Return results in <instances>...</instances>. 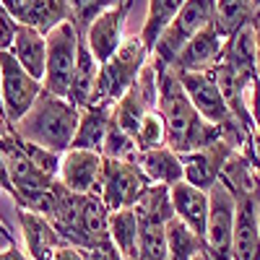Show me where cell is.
I'll return each mask as SVG.
<instances>
[{
    "label": "cell",
    "instance_id": "obj_42",
    "mask_svg": "<svg viewBox=\"0 0 260 260\" xmlns=\"http://www.w3.org/2000/svg\"><path fill=\"white\" fill-rule=\"evenodd\" d=\"M255 203H257V229H260V187L255 192Z\"/></svg>",
    "mask_w": 260,
    "mask_h": 260
},
{
    "label": "cell",
    "instance_id": "obj_11",
    "mask_svg": "<svg viewBox=\"0 0 260 260\" xmlns=\"http://www.w3.org/2000/svg\"><path fill=\"white\" fill-rule=\"evenodd\" d=\"M104 177V156L96 151L71 148L62 154L57 182L76 195H99Z\"/></svg>",
    "mask_w": 260,
    "mask_h": 260
},
{
    "label": "cell",
    "instance_id": "obj_6",
    "mask_svg": "<svg viewBox=\"0 0 260 260\" xmlns=\"http://www.w3.org/2000/svg\"><path fill=\"white\" fill-rule=\"evenodd\" d=\"M213 16H216V0H185L182 11L175 16V21L167 26V31L156 42L151 60L172 68L187 42L213 24Z\"/></svg>",
    "mask_w": 260,
    "mask_h": 260
},
{
    "label": "cell",
    "instance_id": "obj_27",
    "mask_svg": "<svg viewBox=\"0 0 260 260\" xmlns=\"http://www.w3.org/2000/svg\"><path fill=\"white\" fill-rule=\"evenodd\" d=\"M167 245H169L172 260H192L198 252L206 250L203 237L198 232H192L185 221H180L177 216L167 224Z\"/></svg>",
    "mask_w": 260,
    "mask_h": 260
},
{
    "label": "cell",
    "instance_id": "obj_4",
    "mask_svg": "<svg viewBox=\"0 0 260 260\" xmlns=\"http://www.w3.org/2000/svg\"><path fill=\"white\" fill-rule=\"evenodd\" d=\"M148 62H151V50L143 45V39L141 37H127L122 42V47L102 65L94 104L120 102L130 89H133V83L138 81L141 71Z\"/></svg>",
    "mask_w": 260,
    "mask_h": 260
},
{
    "label": "cell",
    "instance_id": "obj_36",
    "mask_svg": "<svg viewBox=\"0 0 260 260\" xmlns=\"http://www.w3.org/2000/svg\"><path fill=\"white\" fill-rule=\"evenodd\" d=\"M52 260H86V255H83V250H78V247H73V245H62V247L55 252Z\"/></svg>",
    "mask_w": 260,
    "mask_h": 260
},
{
    "label": "cell",
    "instance_id": "obj_37",
    "mask_svg": "<svg viewBox=\"0 0 260 260\" xmlns=\"http://www.w3.org/2000/svg\"><path fill=\"white\" fill-rule=\"evenodd\" d=\"M250 29H252V37H255V47H257V68H260V8H255V13H252Z\"/></svg>",
    "mask_w": 260,
    "mask_h": 260
},
{
    "label": "cell",
    "instance_id": "obj_12",
    "mask_svg": "<svg viewBox=\"0 0 260 260\" xmlns=\"http://www.w3.org/2000/svg\"><path fill=\"white\" fill-rule=\"evenodd\" d=\"M177 78H180L185 94L190 96L192 107L198 110V115L203 120H208L216 127H224L234 120V115L229 112L226 99L219 89V83H216L213 73H177Z\"/></svg>",
    "mask_w": 260,
    "mask_h": 260
},
{
    "label": "cell",
    "instance_id": "obj_21",
    "mask_svg": "<svg viewBox=\"0 0 260 260\" xmlns=\"http://www.w3.org/2000/svg\"><path fill=\"white\" fill-rule=\"evenodd\" d=\"M110 240L122 260H138L141 252V221L136 208L110 211Z\"/></svg>",
    "mask_w": 260,
    "mask_h": 260
},
{
    "label": "cell",
    "instance_id": "obj_14",
    "mask_svg": "<svg viewBox=\"0 0 260 260\" xmlns=\"http://www.w3.org/2000/svg\"><path fill=\"white\" fill-rule=\"evenodd\" d=\"M130 6H133V0H127V3L112 8L102 13L94 24L89 26V31H86V47H89V52L104 65L107 60H110L120 47L122 42L127 39L125 37V21H127V13H130Z\"/></svg>",
    "mask_w": 260,
    "mask_h": 260
},
{
    "label": "cell",
    "instance_id": "obj_33",
    "mask_svg": "<svg viewBox=\"0 0 260 260\" xmlns=\"http://www.w3.org/2000/svg\"><path fill=\"white\" fill-rule=\"evenodd\" d=\"M16 31H18V24L0 8V50H11L13 39H16Z\"/></svg>",
    "mask_w": 260,
    "mask_h": 260
},
{
    "label": "cell",
    "instance_id": "obj_45",
    "mask_svg": "<svg viewBox=\"0 0 260 260\" xmlns=\"http://www.w3.org/2000/svg\"><path fill=\"white\" fill-rule=\"evenodd\" d=\"M257 78H260V68H257Z\"/></svg>",
    "mask_w": 260,
    "mask_h": 260
},
{
    "label": "cell",
    "instance_id": "obj_2",
    "mask_svg": "<svg viewBox=\"0 0 260 260\" xmlns=\"http://www.w3.org/2000/svg\"><path fill=\"white\" fill-rule=\"evenodd\" d=\"M60 237L68 245L91 252L99 247H110V208L102 203L99 195H76L55 185V201L47 213Z\"/></svg>",
    "mask_w": 260,
    "mask_h": 260
},
{
    "label": "cell",
    "instance_id": "obj_19",
    "mask_svg": "<svg viewBox=\"0 0 260 260\" xmlns=\"http://www.w3.org/2000/svg\"><path fill=\"white\" fill-rule=\"evenodd\" d=\"M112 110L115 104L104 102V104H91L81 110V120H78V130L71 148H81V151H96L102 154V146L107 138V130L112 122Z\"/></svg>",
    "mask_w": 260,
    "mask_h": 260
},
{
    "label": "cell",
    "instance_id": "obj_16",
    "mask_svg": "<svg viewBox=\"0 0 260 260\" xmlns=\"http://www.w3.org/2000/svg\"><path fill=\"white\" fill-rule=\"evenodd\" d=\"M18 221L29 260H52L62 245H68L47 216L34 213L29 208H18Z\"/></svg>",
    "mask_w": 260,
    "mask_h": 260
},
{
    "label": "cell",
    "instance_id": "obj_8",
    "mask_svg": "<svg viewBox=\"0 0 260 260\" xmlns=\"http://www.w3.org/2000/svg\"><path fill=\"white\" fill-rule=\"evenodd\" d=\"M211 211L208 224L203 234L206 252L213 260H232V245H234V224H237V195L224 185L216 182L211 190Z\"/></svg>",
    "mask_w": 260,
    "mask_h": 260
},
{
    "label": "cell",
    "instance_id": "obj_32",
    "mask_svg": "<svg viewBox=\"0 0 260 260\" xmlns=\"http://www.w3.org/2000/svg\"><path fill=\"white\" fill-rule=\"evenodd\" d=\"M16 138H18V136H16ZM18 143H21V148H24V154L29 156V161L42 172V175L57 180L62 154H55V151H50V148H45V146H37V143H31V141H24V138H18Z\"/></svg>",
    "mask_w": 260,
    "mask_h": 260
},
{
    "label": "cell",
    "instance_id": "obj_22",
    "mask_svg": "<svg viewBox=\"0 0 260 260\" xmlns=\"http://www.w3.org/2000/svg\"><path fill=\"white\" fill-rule=\"evenodd\" d=\"M229 68L240 76L245 83H252L257 78V47H255V37L252 29L237 31L226 45H224V57H221Z\"/></svg>",
    "mask_w": 260,
    "mask_h": 260
},
{
    "label": "cell",
    "instance_id": "obj_18",
    "mask_svg": "<svg viewBox=\"0 0 260 260\" xmlns=\"http://www.w3.org/2000/svg\"><path fill=\"white\" fill-rule=\"evenodd\" d=\"M141 172L146 175V180L151 185H177L185 180V167H182V156L177 151H172L169 146L161 148H151V151H141L138 161Z\"/></svg>",
    "mask_w": 260,
    "mask_h": 260
},
{
    "label": "cell",
    "instance_id": "obj_43",
    "mask_svg": "<svg viewBox=\"0 0 260 260\" xmlns=\"http://www.w3.org/2000/svg\"><path fill=\"white\" fill-rule=\"evenodd\" d=\"M252 6H255V8H260V0H252Z\"/></svg>",
    "mask_w": 260,
    "mask_h": 260
},
{
    "label": "cell",
    "instance_id": "obj_23",
    "mask_svg": "<svg viewBox=\"0 0 260 260\" xmlns=\"http://www.w3.org/2000/svg\"><path fill=\"white\" fill-rule=\"evenodd\" d=\"M99 71L102 62L89 52L86 39L81 37V47H78V65H76V76H73V86H71V102L76 107H91L94 96H96V86H99Z\"/></svg>",
    "mask_w": 260,
    "mask_h": 260
},
{
    "label": "cell",
    "instance_id": "obj_29",
    "mask_svg": "<svg viewBox=\"0 0 260 260\" xmlns=\"http://www.w3.org/2000/svg\"><path fill=\"white\" fill-rule=\"evenodd\" d=\"M138 141L125 133V130L112 120L110 122V130H107V138H104V146H102V156L104 159H112V161H138Z\"/></svg>",
    "mask_w": 260,
    "mask_h": 260
},
{
    "label": "cell",
    "instance_id": "obj_44",
    "mask_svg": "<svg viewBox=\"0 0 260 260\" xmlns=\"http://www.w3.org/2000/svg\"><path fill=\"white\" fill-rule=\"evenodd\" d=\"M0 112H3V99H0ZM3 115H6V112H3Z\"/></svg>",
    "mask_w": 260,
    "mask_h": 260
},
{
    "label": "cell",
    "instance_id": "obj_20",
    "mask_svg": "<svg viewBox=\"0 0 260 260\" xmlns=\"http://www.w3.org/2000/svg\"><path fill=\"white\" fill-rule=\"evenodd\" d=\"M8 52L18 60V65L31 78L45 81V71H47V37L45 34H39L37 29H29V26H18Z\"/></svg>",
    "mask_w": 260,
    "mask_h": 260
},
{
    "label": "cell",
    "instance_id": "obj_15",
    "mask_svg": "<svg viewBox=\"0 0 260 260\" xmlns=\"http://www.w3.org/2000/svg\"><path fill=\"white\" fill-rule=\"evenodd\" d=\"M232 146L221 138L206 148L190 151V154H180L182 156V167H185V182L201 187V190H211L216 182L221 180V172L226 159L232 156Z\"/></svg>",
    "mask_w": 260,
    "mask_h": 260
},
{
    "label": "cell",
    "instance_id": "obj_24",
    "mask_svg": "<svg viewBox=\"0 0 260 260\" xmlns=\"http://www.w3.org/2000/svg\"><path fill=\"white\" fill-rule=\"evenodd\" d=\"M185 0H148V11H146V21L141 26V39L143 45L154 52L156 42L161 39V34L167 31V26L175 21V16L182 11Z\"/></svg>",
    "mask_w": 260,
    "mask_h": 260
},
{
    "label": "cell",
    "instance_id": "obj_35",
    "mask_svg": "<svg viewBox=\"0 0 260 260\" xmlns=\"http://www.w3.org/2000/svg\"><path fill=\"white\" fill-rule=\"evenodd\" d=\"M0 190L8 192L11 198H16V187L11 182V172H8V161H6V154H3V146H0Z\"/></svg>",
    "mask_w": 260,
    "mask_h": 260
},
{
    "label": "cell",
    "instance_id": "obj_38",
    "mask_svg": "<svg viewBox=\"0 0 260 260\" xmlns=\"http://www.w3.org/2000/svg\"><path fill=\"white\" fill-rule=\"evenodd\" d=\"M26 255L24 252H21L16 245L13 247H8V250H3V252H0V260H24Z\"/></svg>",
    "mask_w": 260,
    "mask_h": 260
},
{
    "label": "cell",
    "instance_id": "obj_25",
    "mask_svg": "<svg viewBox=\"0 0 260 260\" xmlns=\"http://www.w3.org/2000/svg\"><path fill=\"white\" fill-rule=\"evenodd\" d=\"M252 13H255L252 0H216L213 26L219 29V34L229 42L237 31L250 26Z\"/></svg>",
    "mask_w": 260,
    "mask_h": 260
},
{
    "label": "cell",
    "instance_id": "obj_31",
    "mask_svg": "<svg viewBox=\"0 0 260 260\" xmlns=\"http://www.w3.org/2000/svg\"><path fill=\"white\" fill-rule=\"evenodd\" d=\"M136 141H138V148L141 151H151V148L167 146V122H164L161 112H148L143 117Z\"/></svg>",
    "mask_w": 260,
    "mask_h": 260
},
{
    "label": "cell",
    "instance_id": "obj_30",
    "mask_svg": "<svg viewBox=\"0 0 260 260\" xmlns=\"http://www.w3.org/2000/svg\"><path fill=\"white\" fill-rule=\"evenodd\" d=\"M73 3V26L78 29L81 37H86V31H89V26L94 24V21L112 11L122 3H127V0H71Z\"/></svg>",
    "mask_w": 260,
    "mask_h": 260
},
{
    "label": "cell",
    "instance_id": "obj_13",
    "mask_svg": "<svg viewBox=\"0 0 260 260\" xmlns=\"http://www.w3.org/2000/svg\"><path fill=\"white\" fill-rule=\"evenodd\" d=\"M224 45H226V39L211 24L203 31H198L182 47L175 65H172V71H177V73H211L224 57Z\"/></svg>",
    "mask_w": 260,
    "mask_h": 260
},
{
    "label": "cell",
    "instance_id": "obj_40",
    "mask_svg": "<svg viewBox=\"0 0 260 260\" xmlns=\"http://www.w3.org/2000/svg\"><path fill=\"white\" fill-rule=\"evenodd\" d=\"M16 245V240H8V237H3V234H0V252H3V250H8V247H13Z\"/></svg>",
    "mask_w": 260,
    "mask_h": 260
},
{
    "label": "cell",
    "instance_id": "obj_41",
    "mask_svg": "<svg viewBox=\"0 0 260 260\" xmlns=\"http://www.w3.org/2000/svg\"><path fill=\"white\" fill-rule=\"evenodd\" d=\"M0 234H3V237H8V240H13V234H11V229L6 226V221H3V219H0Z\"/></svg>",
    "mask_w": 260,
    "mask_h": 260
},
{
    "label": "cell",
    "instance_id": "obj_1",
    "mask_svg": "<svg viewBox=\"0 0 260 260\" xmlns=\"http://www.w3.org/2000/svg\"><path fill=\"white\" fill-rule=\"evenodd\" d=\"M154 68L159 73V112L167 122V146L177 154H190V151H198L221 141L224 138L221 127L211 125L198 115L190 96L185 94L177 73L159 62H154Z\"/></svg>",
    "mask_w": 260,
    "mask_h": 260
},
{
    "label": "cell",
    "instance_id": "obj_17",
    "mask_svg": "<svg viewBox=\"0 0 260 260\" xmlns=\"http://www.w3.org/2000/svg\"><path fill=\"white\" fill-rule=\"evenodd\" d=\"M172 192V206H175V216L180 221H185L192 232H198L201 237L206 234L208 224V211H211V195L208 190H201L190 182H177L169 187Z\"/></svg>",
    "mask_w": 260,
    "mask_h": 260
},
{
    "label": "cell",
    "instance_id": "obj_3",
    "mask_svg": "<svg viewBox=\"0 0 260 260\" xmlns=\"http://www.w3.org/2000/svg\"><path fill=\"white\" fill-rule=\"evenodd\" d=\"M78 120H81V107L50 91H42L31 104V110L13 125V133L24 141L45 146L55 154H65L73 146Z\"/></svg>",
    "mask_w": 260,
    "mask_h": 260
},
{
    "label": "cell",
    "instance_id": "obj_28",
    "mask_svg": "<svg viewBox=\"0 0 260 260\" xmlns=\"http://www.w3.org/2000/svg\"><path fill=\"white\" fill-rule=\"evenodd\" d=\"M146 115H148V110H146V104H143V99H141V94H138V89H136V83H133V89H130L120 102H115L112 120L125 130V133H130V136L136 138Z\"/></svg>",
    "mask_w": 260,
    "mask_h": 260
},
{
    "label": "cell",
    "instance_id": "obj_46",
    "mask_svg": "<svg viewBox=\"0 0 260 260\" xmlns=\"http://www.w3.org/2000/svg\"><path fill=\"white\" fill-rule=\"evenodd\" d=\"M24 260H29V257H24Z\"/></svg>",
    "mask_w": 260,
    "mask_h": 260
},
{
    "label": "cell",
    "instance_id": "obj_34",
    "mask_svg": "<svg viewBox=\"0 0 260 260\" xmlns=\"http://www.w3.org/2000/svg\"><path fill=\"white\" fill-rule=\"evenodd\" d=\"M250 117H252L255 136H257L260 133V78L252 81V89H250Z\"/></svg>",
    "mask_w": 260,
    "mask_h": 260
},
{
    "label": "cell",
    "instance_id": "obj_5",
    "mask_svg": "<svg viewBox=\"0 0 260 260\" xmlns=\"http://www.w3.org/2000/svg\"><path fill=\"white\" fill-rule=\"evenodd\" d=\"M78 47H81V34L73 26V21H65L47 34V71L45 81H42L45 91L60 99L71 96V86L78 65Z\"/></svg>",
    "mask_w": 260,
    "mask_h": 260
},
{
    "label": "cell",
    "instance_id": "obj_39",
    "mask_svg": "<svg viewBox=\"0 0 260 260\" xmlns=\"http://www.w3.org/2000/svg\"><path fill=\"white\" fill-rule=\"evenodd\" d=\"M252 161H255V167L260 172V133L252 138Z\"/></svg>",
    "mask_w": 260,
    "mask_h": 260
},
{
    "label": "cell",
    "instance_id": "obj_7",
    "mask_svg": "<svg viewBox=\"0 0 260 260\" xmlns=\"http://www.w3.org/2000/svg\"><path fill=\"white\" fill-rule=\"evenodd\" d=\"M42 91H45L42 81L31 78L8 50H0V99H3V112L11 130L31 110Z\"/></svg>",
    "mask_w": 260,
    "mask_h": 260
},
{
    "label": "cell",
    "instance_id": "obj_9",
    "mask_svg": "<svg viewBox=\"0 0 260 260\" xmlns=\"http://www.w3.org/2000/svg\"><path fill=\"white\" fill-rule=\"evenodd\" d=\"M151 182L141 172L136 161H112L104 159V177H102V192L99 198L110 211L136 208L138 198Z\"/></svg>",
    "mask_w": 260,
    "mask_h": 260
},
{
    "label": "cell",
    "instance_id": "obj_10",
    "mask_svg": "<svg viewBox=\"0 0 260 260\" xmlns=\"http://www.w3.org/2000/svg\"><path fill=\"white\" fill-rule=\"evenodd\" d=\"M3 8L18 26L37 29L39 34H50L55 26L73 21L71 0H0Z\"/></svg>",
    "mask_w": 260,
    "mask_h": 260
},
{
    "label": "cell",
    "instance_id": "obj_26",
    "mask_svg": "<svg viewBox=\"0 0 260 260\" xmlns=\"http://www.w3.org/2000/svg\"><path fill=\"white\" fill-rule=\"evenodd\" d=\"M136 213L141 221H156L169 224L175 219V206H172V192L167 185H148L136 203Z\"/></svg>",
    "mask_w": 260,
    "mask_h": 260
}]
</instances>
